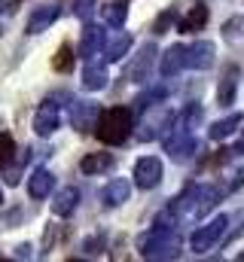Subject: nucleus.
I'll return each instance as SVG.
<instances>
[{
    "label": "nucleus",
    "instance_id": "obj_1",
    "mask_svg": "<svg viewBox=\"0 0 244 262\" xmlns=\"http://www.w3.org/2000/svg\"><path fill=\"white\" fill-rule=\"evenodd\" d=\"M220 198H223V192H220L217 183H189L180 195H174V201H171L168 207L177 213V220L186 226V223L205 220V216L217 207Z\"/></svg>",
    "mask_w": 244,
    "mask_h": 262
},
{
    "label": "nucleus",
    "instance_id": "obj_2",
    "mask_svg": "<svg viewBox=\"0 0 244 262\" xmlns=\"http://www.w3.org/2000/svg\"><path fill=\"white\" fill-rule=\"evenodd\" d=\"M131 128H137V125H134V110H128V107H107V110H101V116H98L95 134H98L101 143L119 146V143H125V140L131 137Z\"/></svg>",
    "mask_w": 244,
    "mask_h": 262
},
{
    "label": "nucleus",
    "instance_id": "obj_3",
    "mask_svg": "<svg viewBox=\"0 0 244 262\" xmlns=\"http://www.w3.org/2000/svg\"><path fill=\"white\" fill-rule=\"evenodd\" d=\"M177 119V113L171 110V107H165V104H153V107H147L144 113H140V122H137V140H144V143H150V140H159V137H165V131L171 128V122Z\"/></svg>",
    "mask_w": 244,
    "mask_h": 262
},
{
    "label": "nucleus",
    "instance_id": "obj_4",
    "mask_svg": "<svg viewBox=\"0 0 244 262\" xmlns=\"http://www.w3.org/2000/svg\"><path fill=\"white\" fill-rule=\"evenodd\" d=\"M229 223H232V216H229V213H217V216H211L205 226H198V229L192 232V238H189L192 253L214 250V247H217V244L229 235Z\"/></svg>",
    "mask_w": 244,
    "mask_h": 262
},
{
    "label": "nucleus",
    "instance_id": "obj_5",
    "mask_svg": "<svg viewBox=\"0 0 244 262\" xmlns=\"http://www.w3.org/2000/svg\"><path fill=\"white\" fill-rule=\"evenodd\" d=\"M162 177H165V165H162V159H156V156H140V159L134 162L131 180H134L137 189L150 192V189H156V186L162 183Z\"/></svg>",
    "mask_w": 244,
    "mask_h": 262
},
{
    "label": "nucleus",
    "instance_id": "obj_6",
    "mask_svg": "<svg viewBox=\"0 0 244 262\" xmlns=\"http://www.w3.org/2000/svg\"><path fill=\"white\" fill-rule=\"evenodd\" d=\"M98 116H101V107H98L95 101L73 98V101L67 104V119H70V125L79 131V134L95 131V125H98Z\"/></svg>",
    "mask_w": 244,
    "mask_h": 262
},
{
    "label": "nucleus",
    "instance_id": "obj_7",
    "mask_svg": "<svg viewBox=\"0 0 244 262\" xmlns=\"http://www.w3.org/2000/svg\"><path fill=\"white\" fill-rule=\"evenodd\" d=\"M58 128H61V104H58V95H52V98H46L37 107V113H34V131L40 137H52Z\"/></svg>",
    "mask_w": 244,
    "mask_h": 262
},
{
    "label": "nucleus",
    "instance_id": "obj_8",
    "mask_svg": "<svg viewBox=\"0 0 244 262\" xmlns=\"http://www.w3.org/2000/svg\"><path fill=\"white\" fill-rule=\"evenodd\" d=\"M156 58H159L156 43H144V46L137 49V55L128 61L125 76H128L131 82H147V79H150V73H153V67H156Z\"/></svg>",
    "mask_w": 244,
    "mask_h": 262
},
{
    "label": "nucleus",
    "instance_id": "obj_9",
    "mask_svg": "<svg viewBox=\"0 0 244 262\" xmlns=\"http://www.w3.org/2000/svg\"><path fill=\"white\" fill-rule=\"evenodd\" d=\"M61 15V3L58 0H49V3H43V6H37L31 15H28V25H25V34H31V37H37V34H43V31H49L55 21H58Z\"/></svg>",
    "mask_w": 244,
    "mask_h": 262
},
{
    "label": "nucleus",
    "instance_id": "obj_10",
    "mask_svg": "<svg viewBox=\"0 0 244 262\" xmlns=\"http://www.w3.org/2000/svg\"><path fill=\"white\" fill-rule=\"evenodd\" d=\"M217 61V46L211 40H195L186 46V67L189 70H211Z\"/></svg>",
    "mask_w": 244,
    "mask_h": 262
},
{
    "label": "nucleus",
    "instance_id": "obj_11",
    "mask_svg": "<svg viewBox=\"0 0 244 262\" xmlns=\"http://www.w3.org/2000/svg\"><path fill=\"white\" fill-rule=\"evenodd\" d=\"M104 46H107V31H104V28H98V25H92V21H86L76 52H79L86 61H92L98 52H104Z\"/></svg>",
    "mask_w": 244,
    "mask_h": 262
},
{
    "label": "nucleus",
    "instance_id": "obj_12",
    "mask_svg": "<svg viewBox=\"0 0 244 262\" xmlns=\"http://www.w3.org/2000/svg\"><path fill=\"white\" fill-rule=\"evenodd\" d=\"M180 70H186V46L183 43H171L159 55V73H162V79H174Z\"/></svg>",
    "mask_w": 244,
    "mask_h": 262
},
{
    "label": "nucleus",
    "instance_id": "obj_13",
    "mask_svg": "<svg viewBox=\"0 0 244 262\" xmlns=\"http://www.w3.org/2000/svg\"><path fill=\"white\" fill-rule=\"evenodd\" d=\"M107 82H110L107 61H98V58L86 61V67H83V79H79V85H83L86 92H101V89H107Z\"/></svg>",
    "mask_w": 244,
    "mask_h": 262
},
{
    "label": "nucleus",
    "instance_id": "obj_14",
    "mask_svg": "<svg viewBox=\"0 0 244 262\" xmlns=\"http://www.w3.org/2000/svg\"><path fill=\"white\" fill-rule=\"evenodd\" d=\"M131 183H134V180H125V177H116V180H110V183L101 189V204H104L107 210H113V207H122V204L131 198Z\"/></svg>",
    "mask_w": 244,
    "mask_h": 262
},
{
    "label": "nucleus",
    "instance_id": "obj_15",
    "mask_svg": "<svg viewBox=\"0 0 244 262\" xmlns=\"http://www.w3.org/2000/svg\"><path fill=\"white\" fill-rule=\"evenodd\" d=\"M131 46H134V37H131L128 31H122V28H119L113 37H107V46H104V52H101V55H104V61H107V64H116V61H122V58L131 52Z\"/></svg>",
    "mask_w": 244,
    "mask_h": 262
},
{
    "label": "nucleus",
    "instance_id": "obj_16",
    "mask_svg": "<svg viewBox=\"0 0 244 262\" xmlns=\"http://www.w3.org/2000/svg\"><path fill=\"white\" fill-rule=\"evenodd\" d=\"M238 79H241V70H238L235 64L223 70L220 85H217V104H220V107H232V104H235V95H238Z\"/></svg>",
    "mask_w": 244,
    "mask_h": 262
},
{
    "label": "nucleus",
    "instance_id": "obj_17",
    "mask_svg": "<svg viewBox=\"0 0 244 262\" xmlns=\"http://www.w3.org/2000/svg\"><path fill=\"white\" fill-rule=\"evenodd\" d=\"M52 189H55V174H52L49 168H37V171L28 177V195L34 198V201L49 198Z\"/></svg>",
    "mask_w": 244,
    "mask_h": 262
},
{
    "label": "nucleus",
    "instance_id": "obj_18",
    "mask_svg": "<svg viewBox=\"0 0 244 262\" xmlns=\"http://www.w3.org/2000/svg\"><path fill=\"white\" fill-rule=\"evenodd\" d=\"M79 189L76 186H64L58 195L52 198V213L61 216V220H67V216H73L76 213V207H79Z\"/></svg>",
    "mask_w": 244,
    "mask_h": 262
},
{
    "label": "nucleus",
    "instance_id": "obj_19",
    "mask_svg": "<svg viewBox=\"0 0 244 262\" xmlns=\"http://www.w3.org/2000/svg\"><path fill=\"white\" fill-rule=\"evenodd\" d=\"M208 18H211V9H208L205 3H195L186 15H180L177 31H180V34H195V31H201V28L208 25Z\"/></svg>",
    "mask_w": 244,
    "mask_h": 262
},
{
    "label": "nucleus",
    "instance_id": "obj_20",
    "mask_svg": "<svg viewBox=\"0 0 244 262\" xmlns=\"http://www.w3.org/2000/svg\"><path fill=\"white\" fill-rule=\"evenodd\" d=\"M110 168H113V156H110V152H89V156H83V162H79V171L89 174V177H101V174H107Z\"/></svg>",
    "mask_w": 244,
    "mask_h": 262
},
{
    "label": "nucleus",
    "instance_id": "obj_21",
    "mask_svg": "<svg viewBox=\"0 0 244 262\" xmlns=\"http://www.w3.org/2000/svg\"><path fill=\"white\" fill-rule=\"evenodd\" d=\"M244 125V116L241 113H229V116H223V119H217L211 128H208V137L211 140H226V137H232L235 131Z\"/></svg>",
    "mask_w": 244,
    "mask_h": 262
},
{
    "label": "nucleus",
    "instance_id": "obj_22",
    "mask_svg": "<svg viewBox=\"0 0 244 262\" xmlns=\"http://www.w3.org/2000/svg\"><path fill=\"white\" fill-rule=\"evenodd\" d=\"M217 186H220L223 195H232L235 189H241L244 186V159L241 162H235L232 168H226V171L220 174V183H217Z\"/></svg>",
    "mask_w": 244,
    "mask_h": 262
},
{
    "label": "nucleus",
    "instance_id": "obj_23",
    "mask_svg": "<svg viewBox=\"0 0 244 262\" xmlns=\"http://www.w3.org/2000/svg\"><path fill=\"white\" fill-rule=\"evenodd\" d=\"M101 18H104V25H110V28H122V25L128 21V6H125V0H110V3H104V6H101Z\"/></svg>",
    "mask_w": 244,
    "mask_h": 262
},
{
    "label": "nucleus",
    "instance_id": "obj_24",
    "mask_svg": "<svg viewBox=\"0 0 244 262\" xmlns=\"http://www.w3.org/2000/svg\"><path fill=\"white\" fill-rule=\"evenodd\" d=\"M220 34H223L226 43H244V15H232V18H226L223 28H220Z\"/></svg>",
    "mask_w": 244,
    "mask_h": 262
},
{
    "label": "nucleus",
    "instance_id": "obj_25",
    "mask_svg": "<svg viewBox=\"0 0 244 262\" xmlns=\"http://www.w3.org/2000/svg\"><path fill=\"white\" fill-rule=\"evenodd\" d=\"M15 156H18V146H15V140H12V134L0 131V171L9 168V165L15 162Z\"/></svg>",
    "mask_w": 244,
    "mask_h": 262
},
{
    "label": "nucleus",
    "instance_id": "obj_26",
    "mask_svg": "<svg viewBox=\"0 0 244 262\" xmlns=\"http://www.w3.org/2000/svg\"><path fill=\"white\" fill-rule=\"evenodd\" d=\"M73 64H76V55H73V49H70L67 43H61L58 52H55V58H52V67H55L58 73H70V70H73Z\"/></svg>",
    "mask_w": 244,
    "mask_h": 262
},
{
    "label": "nucleus",
    "instance_id": "obj_27",
    "mask_svg": "<svg viewBox=\"0 0 244 262\" xmlns=\"http://www.w3.org/2000/svg\"><path fill=\"white\" fill-rule=\"evenodd\" d=\"M86 256H101L104 250H107V235L104 232H98V235H89L86 241H83V247H79Z\"/></svg>",
    "mask_w": 244,
    "mask_h": 262
},
{
    "label": "nucleus",
    "instance_id": "obj_28",
    "mask_svg": "<svg viewBox=\"0 0 244 262\" xmlns=\"http://www.w3.org/2000/svg\"><path fill=\"white\" fill-rule=\"evenodd\" d=\"M177 21H180V15H177V9L171 6V9L159 12V18L153 21V34H168V31H171V25H177Z\"/></svg>",
    "mask_w": 244,
    "mask_h": 262
},
{
    "label": "nucleus",
    "instance_id": "obj_29",
    "mask_svg": "<svg viewBox=\"0 0 244 262\" xmlns=\"http://www.w3.org/2000/svg\"><path fill=\"white\" fill-rule=\"evenodd\" d=\"M180 119H183V122H186L192 131H195L201 122H205V110H201V104H195V101H192V104H186V110L180 113Z\"/></svg>",
    "mask_w": 244,
    "mask_h": 262
},
{
    "label": "nucleus",
    "instance_id": "obj_30",
    "mask_svg": "<svg viewBox=\"0 0 244 262\" xmlns=\"http://www.w3.org/2000/svg\"><path fill=\"white\" fill-rule=\"evenodd\" d=\"M95 9H98V0H73V15L79 21H92Z\"/></svg>",
    "mask_w": 244,
    "mask_h": 262
},
{
    "label": "nucleus",
    "instance_id": "obj_31",
    "mask_svg": "<svg viewBox=\"0 0 244 262\" xmlns=\"http://www.w3.org/2000/svg\"><path fill=\"white\" fill-rule=\"evenodd\" d=\"M31 250H34V247H31V244H18V247H15V253H12V256H15V259H31V256H34V253H31Z\"/></svg>",
    "mask_w": 244,
    "mask_h": 262
},
{
    "label": "nucleus",
    "instance_id": "obj_32",
    "mask_svg": "<svg viewBox=\"0 0 244 262\" xmlns=\"http://www.w3.org/2000/svg\"><path fill=\"white\" fill-rule=\"evenodd\" d=\"M232 152H244V134H241V140L235 143V149H232Z\"/></svg>",
    "mask_w": 244,
    "mask_h": 262
},
{
    "label": "nucleus",
    "instance_id": "obj_33",
    "mask_svg": "<svg viewBox=\"0 0 244 262\" xmlns=\"http://www.w3.org/2000/svg\"><path fill=\"white\" fill-rule=\"evenodd\" d=\"M0 204H3V186H0Z\"/></svg>",
    "mask_w": 244,
    "mask_h": 262
},
{
    "label": "nucleus",
    "instance_id": "obj_34",
    "mask_svg": "<svg viewBox=\"0 0 244 262\" xmlns=\"http://www.w3.org/2000/svg\"><path fill=\"white\" fill-rule=\"evenodd\" d=\"M238 259H241V262H244V250H241V253H238Z\"/></svg>",
    "mask_w": 244,
    "mask_h": 262
},
{
    "label": "nucleus",
    "instance_id": "obj_35",
    "mask_svg": "<svg viewBox=\"0 0 244 262\" xmlns=\"http://www.w3.org/2000/svg\"><path fill=\"white\" fill-rule=\"evenodd\" d=\"M0 125H3V122H0Z\"/></svg>",
    "mask_w": 244,
    "mask_h": 262
}]
</instances>
